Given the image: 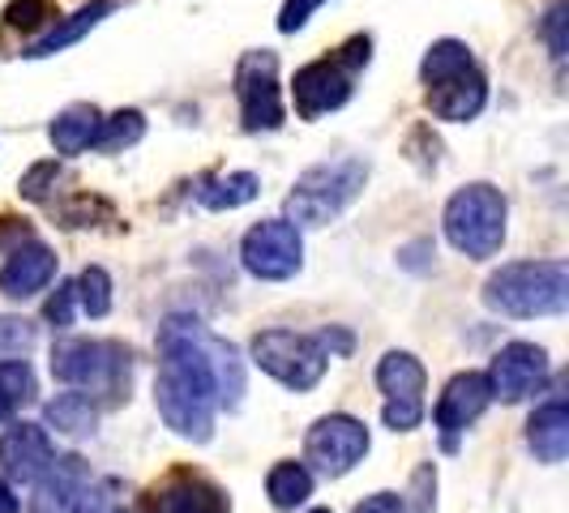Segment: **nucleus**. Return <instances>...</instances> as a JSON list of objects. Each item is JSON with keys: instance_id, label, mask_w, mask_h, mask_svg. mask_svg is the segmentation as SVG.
<instances>
[{"instance_id": "1", "label": "nucleus", "mask_w": 569, "mask_h": 513, "mask_svg": "<svg viewBox=\"0 0 569 513\" xmlns=\"http://www.w3.org/2000/svg\"><path fill=\"white\" fill-rule=\"evenodd\" d=\"M159 376H154V402L163 424L206 445L214 436L219 406L236 411L244 394V369L236 360V346L201 330L198 321H168L159 334Z\"/></svg>"}, {"instance_id": "2", "label": "nucleus", "mask_w": 569, "mask_h": 513, "mask_svg": "<svg viewBox=\"0 0 569 513\" xmlns=\"http://www.w3.org/2000/svg\"><path fill=\"white\" fill-rule=\"evenodd\" d=\"M420 78H425V103L437 120L467 124L485 112L488 103V78L480 60L471 57L467 43L458 39H437L420 60Z\"/></svg>"}, {"instance_id": "3", "label": "nucleus", "mask_w": 569, "mask_h": 513, "mask_svg": "<svg viewBox=\"0 0 569 513\" xmlns=\"http://www.w3.org/2000/svg\"><path fill=\"white\" fill-rule=\"evenodd\" d=\"M485 304L492 313L531 321V316H561L569 309L566 261H513L501 265L485 283Z\"/></svg>"}, {"instance_id": "4", "label": "nucleus", "mask_w": 569, "mask_h": 513, "mask_svg": "<svg viewBox=\"0 0 569 513\" xmlns=\"http://www.w3.org/2000/svg\"><path fill=\"white\" fill-rule=\"evenodd\" d=\"M365 184H369V163L365 159L317 163L287 193V223H296V228H326L365 193Z\"/></svg>"}, {"instance_id": "5", "label": "nucleus", "mask_w": 569, "mask_h": 513, "mask_svg": "<svg viewBox=\"0 0 569 513\" xmlns=\"http://www.w3.org/2000/svg\"><path fill=\"white\" fill-rule=\"evenodd\" d=\"M446 240L471 261H488L506 244V198L492 184H467L446 201Z\"/></svg>"}, {"instance_id": "6", "label": "nucleus", "mask_w": 569, "mask_h": 513, "mask_svg": "<svg viewBox=\"0 0 569 513\" xmlns=\"http://www.w3.org/2000/svg\"><path fill=\"white\" fill-rule=\"evenodd\" d=\"M52 376L73 390L120 399V390H129V351L103 339H60L52 346Z\"/></svg>"}, {"instance_id": "7", "label": "nucleus", "mask_w": 569, "mask_h": 513, "mask_svg": "<svg viewBox=\"0 0 569 513\" xmlns=\"http://www.w3.org/2000/svg\"><path fill=\"white\" fill-rule=\"evenodd\" d=\"M253 364L261 372H270L279 385L305 394L326 376L330 351L321 334H291V330H266L253 339Z\"/></svg>"}, {"instance_id": "8", "label": "nucleus", "mask_w": 569, "mask_h": 513, "mask_svg": "<svg viewBox=\"0 0 569 513\" xmlns=\"http://www.w3.org/2000/svg\"><path fill=\"white\" fill-rule=\"evenodd\" d=\"M236 99L249 133H270L283 124V90H279V57L274 52H244L236 64Z\"/></svg>"}, {"instance_id": "9", "label": "nucleus", "mask_w": 569, "mask_h": 513, "mask_svg": "<svg viewBox=\"0 0 569 513\" xmlns=\"http://www.w3.org/2000/svg\"><path fill=\"white\" fill-rule=\"evenodd\" d=\"M240 261L244 270L261 279V283H287L300 274L305 265V240H300V228L287 223V219H266L257 228L244 231L240 240Z\"/></svg>"}, {"instance_id": "10", "label": "nucleus", "mask_w": 569, "mask_h": 513, "mask_svg": "<svg viewBox=\"0 0 569 513\" xmlns=\"http://www.w3.org/2000/svg\"><path fill=\"white\" fill-rule=\"evenodd\" d=\"M425 364L407 351H390L381 364H377V390L386 394L381 406V420L395 432H411L425 420Z\"/></svg>"}, {"instance_id": "11", "label": "nucleus", "mask_w": 569, "mask_h": 513, "mask_svg": "<svg viewBox=\"0 0 569 513\" xmlns=\"http://www.w3.org/2000/svg\"><path fill=\"white\" fill-rule=\"evenodd\" d=\"M365 454H369V428L351 415H326L305 436V457L326 480L347 475L356 462H365Z\"/></svg>"}, {"instance_id": "12", "label": "nucleus", "mask_w": 569, "mask_h": 513, "mask_svg": "<svg viewBox=\"0 0 569 513\" xmlns=\"http://www.w3.org/2000/svg\"><path fill=\"white\" fill-rule=\"evenodd\" d=\"M146 513H231L228 492L201 471L176 466L146 492Z\"/></svg>"}, {"instance_id": "13", "label": "nucleus", "mask_w": 569, "mask_h": 513, "mask_svg": "<svg viewBox=\"0 0 569 513\" xmlns=\"http://www.w3.org/2000/svg\"><path fill=\"white\" fill-rule=\"evenodd\" d=\"M485 376L492 399L522 402L548 381V355H543V346H536V342H510V346L497 351V360H492V369Z\"/></svg>"}, {"instance_id": "14", "label": "nucleus", "mask_w": 569, "mask_h": 513, "mask_svg": "<svg viewBox=\"0 0 569 513\" xmlns=\"http://www.w3.org/2000/svg\"><path fill=\"white\" fill-rule=\"evenodd\" d=\"M351 78H356V73H351L339 57L305 64V69L296 73V82H291L296 112L305 115V120H321L326 112H339L342 103L351 99Z\"/></svg>"}, {"instance_id": "15", "label": "nucleus", "mask_w": 569, "mask_h": 513, "mask_svg": "<svg viewBox=\"0 0 569 513\" xmlns=\"http://www.w3.org/2000/svg\"><path fill=\"white\" fill-rule=\"evenodd\" d=\"M488 402H492V390H488L485 372H458L455 381L446 385V394L437 399V411H432L441 436H446V450H455L458 432H467L476 424L488 411Z\"/></svg>"}, {"instance_id": "16", "label": "nucleus", "mask_w": 569, "mask_h": 513, "mask_svg": "<svg viewBox=\"0 0 569 513\" xmlns=\"http://www.w3.org/2000/svg\"><path fill=\"white\" fill-rule=\"evenodd\" d=\"M52 279H57V253L43 240L30 235L22 244H13L9 256H4V265H0V295L30 300V295H39Z\"/></svg>"}, {"instance_id": "17", "label": "nucleus", "mask_w": 569, "mask_h": 513, "mask_svg": "<svg viewBox=\"0 0 569 513\" xmlns=\"http://www.w3.org/2000/svg\"><path fill=\"white\" fill-rule=\"evenodd\" d=\"M57 462V445L39 424H13L0 436V466L13 484H34Z\"/></svg>"}, {"instance_id": "18", "label": "nucleus", "mask_w": 569, "mask_h": 513, "mask_svg": "<svg viewBox=\"0 0 569 513\" xmlns=\"http://www.w3.org/2000/svg\"><path fill=\"white\" fill-rule=\"evenodd\" d=\"M86 462L82 457H57L39 480H34V501H30V510L34 513H73L78 510V501H82L86 492Z\"/></svg>"}, {"instance_id": "19", "label": "nucleus", "mask_w": 569, "mask_h": 513, "mask_svg": "<svg viewBox=\"0 0 569 513\" xmlns=\"http://www.w3.org/2000/svg\"><path fill=\"white\" fill-rule=\"evenodd\" d=\"M116 9V0H90V4H82L78 13H69V18H57L52 27H48V34L43 39H34L27 48L30 60H43V57H57V52H64V48H73L78 39H86L90 30L99 27L108 13Z\"/></svg>"}, {"instance_id": "20", "label": "nucleus", "mask_w": 569, "mask_h": 513, "mask_svg": "<svg viewBox=\"0 0 569 513\" xmlns=\"http://www.w3.org/2000/svg\"><path fill=\"white\" fill-rule=\"evenodd\" d=\"M527 445H531V454L548 462V466H557V462H566L569 454V411H566V399H548L531 415V424H527Z\"/></svg>"}, {"instance_id": "21", "label": "nucleus", "mask_w": 569, "mask_h": 513, "mask_svg": "<svg viewBox=\"0 0 569 513\" xmlns=\"http://www.w3.org/2000/svg\"><path fill=\"white\" fill-rule=\"evenodd\" d=\"M99 120H103V115H99L94 103H69V108L52 120V129H48L57 154H82V150H90L94 133H99Z\"/></svg>"}, {"instance_id": "22", "label": "nucleus", "mask_w": 569, "mask_h": 513, "mask_svg": "<svg viewBox=\"0 0 569 513\" xmlns=\"http://www.w3.org/2000/svg\"><path fill=\"white\" fill-rule=\"evenodd\" d=\"M43 420L57 428L60 436L82 441V436H90L94 424H99V406H94L90 394H82V390H64V394H57V399L43 406Z\"/></svg>"}, {"instance_id": "23", "label": "nucleus", "mask_w": 569, "mask_h": 513, "mask_svg": "<svg viewBox=\"0 0 569 513\" xmlns=\"http://www.w3.org/2000/svg\"><path fill=\"white\" fill-rule=\"evenodd\" d=\"M266 496L274 501V510H296V505H305V501L313 496V475H309V466H305V462H279V466H270V475H266Z\"/></svg>"}, {"instance_id": "24", "label": "nucleus", "mask_w": 569, "mask_h": 513, "mask_svg": "<svg viewBox=\"0 0 569 513\" xmlns=\"http://www.w3.org/2000/svg\"><path fill=\"white\" fill-rule=\"evenodd\" d=\"M257 193H261V180H257L253 171H231V175H219V180H206L198 201L206 210H240Z\"/></svg>"}, {"instance_id": "25", "label": "nucleus", "mask_w": 569, "mask_h": 513, "mask_svg": "<svg viewBox=\"0 0 569 513\" xmlns=\"http://www.w3.org/2000/svg\"><path fill=\"white\" fill-rule=\"evenodd\" d=\"M146 138V115L138 108H124V112L108 115V120H99V133H94V150H103V154H120V150H129V145H138Z\"/></svg>"}, {"instance_id": "26", "label": "nucleus", "mask_w": 569, "mask_h": 513, "mask_svg": "<svg viewBox=\"0 0 569 513\" xmlns=\"http://www.w3.org/2000/svg\"><path fill=\"white\" fill-rule=\"evenodd\" d=\"M78 304H82L86 316H108L112 313V279H108V270H99V265H86L82 274H78Z\"/></svg>"}, {"instance_id": "27", "label": "nucleus", "mask_w": 569, "mask_h": 513, "mask_svg": "<svg viewBox=\"0 0 569 513\" xmlns=\"http://www.w3.org/2000/svg\"><path fill=\"white\" fill-rule=\"evenodd\" d=\"M60 13H57V0H13L4 9V27L9 30H22V34H34V30L52 27Z\"/></svg>"}, {"instance_id": "28", "label": "nucleus", "mask_w": 569, "mask_h": 513, "mask_svg": "<svg viewBox=\"0 0 569 513\" xmlns=\"http://www.w3.org/2000/svg\"><path fill=\"white\" fill-rule=\"evenodd\" d=\"M73 513H129L124 510V487L120 480H99V484H86L82 501Z\"/></svg>"}, {"instance_id": "29", "label": "nucleus", "mask_w": 569, "mask_h": 513, "mask_svg": "<svg viewBox=\"0 0 569 513\" xmlns=\"http://www.w3.org/2000/svg\"><path fill=\"white\" fill-rule=\"evenodd\" d=\"M0 390L9 394V402L18 406V402H30L39 390H34V372H30L27 360H4L0 364Z\"/></svg>"}, {"instance_id": "30", "label": "nucleus", "mask_w": 569, "mask_h": 513, "mask_svg": "<svg viewBox=\"0 0 569 513\" xmlns=\"http://www.w3.org/2000/svg\"><path fill=\"white\" fill-rule=\"evenodd\" d=\"M437 510V471L432 466H416V475H411V492H407V501H402V513H432Z\"/></svg>"}, {"instance_id": "31", "label": "nucleus", "mask_w": 569, "mask_h": 513, "mask_svg": "<svg viewBox=\"0 0 569 513\" xmlns=\"http://www.w3.org/2000/svg\"><path fill=\"white\" fill-rule=\"evenodd\" d=\"M543 39H548V48H552L557 60L569 52V0H557V4L543 13Z\"/></svg>"}, {"instance_id": "32", "label": "nucleus", "mask_w": 569, "mask_h": 513, "mask_svg": "<svg viewBox=\"0 0 569 513\" xmlns=\"http://www.w3.org/2000/svg\"><path fill=\"white\" fill-rule=\"evenodd\" d=\"M34 346V325L22 316H0V355H27Z\"/></svg>"}, {"instance_id": "33", "label": "nucleus", "mask_w": 569, "mask_h": 513, "mask_svg": "<svg viewBox=\"0 0 569 513\" xmlns=\"http://www.w3.org/2000/svg\"><path fill=\"white\" fill-rule=\"evenodd\" d=\"M57 175H60V168H57V159H48V163H34V168L22 175V198H30V201H43L48 198V189H57Z\"/></svg>"}, {"instance_id": "34", "label": "nucleus", "mask_w": 569, "mask_h": 513, "mask_svg": "<svg viewBox=\"0 0 569 513\" xmlns=\"http://www.w3.org/2000/svg\"><path fill=\"white\" fill-rule=\"evenodd\" d=\"M321 4H326V0H283V9H279V30H283V34L305 30V22L313 18Z\"/></svg>"}, {"instance_id": "35", "label": "nucleus", "mask_w": 569, "mask_h": 513, "mask_svg": "<svg viewBox=\"0 0 569 513\" xmlns=\"http://www.w3.org/2000/svg\"><path fill=\"white\" fill-rule=\"evenodd\" d=\"M73 300H78V291H73V283H60L57 295L48 300V321L57 325V330H64L69 321H73Z\"/></svg>"}, {"instance_id": "36", "label": "nucleus", "mask_w": 569, "mask_h": 513, "mask_svg": "<svg viewBox=\"0 0 569 513\" xmlns=\"http://www.w3.org/2000/svg\"><path fill=\"white\" fill-rule=\"evenodd\" d=\"M356 513H402V496H395V492H372V496H365L356 505Z\"/></svg>"}, {"instance_id": "37", "label": "nucleus", "mask_w": 569, "mask_h": 513, "mask_svg": "<svg viewBox=\"0 0 569 513\" xmlns=\"http://www.w3.org/2000/svg\"><path fill=\"white\" fill-rule=\"evenodd\" d=\"M4 240H13V244H22V240H30L27 219H0V244H4Z\"/></svg>"}, {"instance_id": "38", "label": "nucleus", "mask_w": 569, "mask_h": 513, "mask_svg": "<svg viewBox=\"0 0 569 513\" xmlns=\"http://www.w3.org/2000/svg\"><path fill=\"white\" fill-rule=\"evenodd\" d=\"M0 513H18V496H13V487L0 480Z\"/></svg>"}, {"instance_id": "39", "label": "nucleus", "mask_w": 569, "mask_h": 513, "mask_svg": "<svg viewBox=\"0 0 569 513\" xmlns=\"http://www.w3.org/2000/svg\"><path fill=\"white\" fill-rule=\"evenodd\" d=\"M9 415H13V402H9V394L0 390V420H9Z\"/></svg>"}, {"instance_id": "40", "label": "nucleus", "mask_w": 569, "mask_h": 513, "mask_svg": "<svg viewBox=\"0 0 569 513\" xmlns=\"http://www.w3.org/2000/svg\"><path fill=\"white\" fill-rule=\"evenodd\" d=\"M309 513H330V510H309Z\"/></svg>"}]
</instances>
